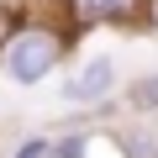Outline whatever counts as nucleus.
<instances>
[{"label":"nucleus","mask_w":158,"mask_h":158,"mask_svg":"<svg viewBox=\"0 0 158 158\" xmlns=\"http://www.w3.org/2000/svg\"><path fill=\"white\" fill-rule=\"evenodd\" d=\"M111 85H116V63L111 58H90L74 79H63V100L69 106H100L111 95Z\"/></svg>","instance_id":"2"},{"label":"nucleus","mask_w":158,"mask_h":158,"mask_svg":"<svg viewBox=\"0 0 158 158\" xmlns=\"http://www.w3.org/2000/svg\"><path fill=\"white\" fill-rule=\"evenodd\" d=\"M11 158H48V137H27V142H16Z\"/></svg>","instance_id":"6"},{"label":"nucleus","mask_w":158,"mask_h":158,"mask_svg":"<svg viewBox=\"0 0 158 158\" xmlns=\"http://www.w3.org/2000/svg\"><path fill=\"white\" fill-rule=\"evenodd\" d=\"M127 106L132 111H158V74H142L127 85Z\"/></svg>","instance_id":"4"},{"label":"nucleus","mask_w":158,"mask_h":158,"mask_svg":"<svg viewBox=\"0 0 158 158\" xmlns=\"http://www.w3.org/2000/svg\"><path fill=\"white\" fill-rule=\"evenodd\" d=\"M142 0H74V16L79 21H127Z\"/></svg>","instance_id":"3"},{"label":"nucleus","mask_w":158,"mask_h":158,"mask_svg":"<svg viewBox=\"0 0 158 158\" xmlns=\"http://www.w3.org/2000/svg\"><path fill=\"white\" fill-rule=\"evenodd\" d=\"M58 58H63V42L48 27H21V32H11L0 42V63H6V74L16 85H42L58 69Z\"/></svg>","instance_id":"1"},{"label":"nucleus","mask_w":158,"mask_h":158,"mask_svg":"<svg viewBox=\"0 0 158 158\" xmlns=\"http://www.w3.org/2000/svg\"><path fill=\"white\" fill-rule=\"evenodd\" d=\"M116 148H121V158H158L153 132H121V137H116Z\"/></svg>","instance_id":"5"}]
</instances>
